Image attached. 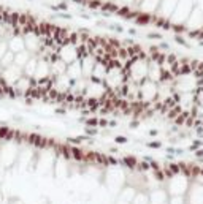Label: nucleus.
Instances as JSON below:
<instances>
[{
  "label": "nucleus",
  "mask_w": 203,
  "mask_h": 204,
  "mask_svg": "<svg viewBox=\"0 0 203 204\" xmlns=\"http://www.w3.org/2000/svg\"><path fill=\"white\" fill-rule=\"evenodd\" d=\"M195 157H203V149H202V147L195 150Z\"/></svg>",
  "instance_id": "nucleus-14"
},
{
  "label": "nucleus",
  "mask_w": 203,
  "mask_h": 204,
  "mask_svg": "<svg viewBox=\"0 0 203 204\" xmlns=\"http://www.w3.org/2000/svg\"><path fill=\"white\" fill-rule=\"evenodd\" d=\"M200 46H203V40H202V41H200Z\"/></svg>",
  "instance_id": "nucleus-17"
},
{
  "label": "nucleus",
  "mask_w": 203,
  "mask_h": 204,
  "mask_svg": "<svg viewBox=\"0 0 203 204\" xmlns=\"http://www.w3.org/2000/svg\"><path fill=\"white\" fill-rule=\"evenodd\" d=\"M129 33H130V35H137V30H135V29H129Z\"/></svg>",
  "instance_id": "nucleus-15"
},
{
  "label": "nucleus",
  "mask_w": 203,
  "mask_h": 204,
  "mask_svg": "<svg viewBox=\"0 0 203 204\" xmlns=\"http://www.w3.org/2000/svg\"><path fill=\"white\" fill-rule=\"evenodd\" d=\"M175 41L178 44H181V46H184V48H189V44H187V41L184 40V38L181 37V35H175Z\"/></svg>",
  "instance_id": "nucleus-8"
},
{
  "label": "nucleus",
  "mask_w": 203,
  "mask_h": 204,
  "mask_svg": "<svg viewBox=\"0 0 203 204\" xmlns=\"http://www.w3.org/2000/svg\"><path fill=\"white\" fill-rule=\"evenodd\" d=\"M146 147H149V149H160L162 143L160 141H151V143H146Z\"/></svg>",
  "instance_id": "nucleus-9"
},
{
  "label": "nucleus",
  "mask_w": 203,
  "mask_h": 204,
  "mask_svg": "<svg viewBox=\"0 0 203 204\" xmlns=\"http://www.w3.org/2000/svg\"><path fill=\"white\" fill-rule=\"evenodd\" d=\"M122 44L0 5V98L42 101L84 114H110L108 87Z\"/></svg>",
  "instance_id": "nucleus-1"
},
{
  "label": "nucleus",
  "mask_w": 203,
  "mask_h": 204,
  "mask_svg": "<svg viewBox=\"0 0 203 204\" xmlns=\"http://www.w3.org/2000/svg\"><path fill=\"white\" fill-rule=\"evenodd\" d=\"M130 204H149V198H148V191H140L135 195V198L132 199Z\"/></svg>",
  "instance_id": "nucleus-6"
},
{
  "label": "nucleus",
  "mask_w": 203,
  "mask_h": 204,
  "mask_svg": "<svg viewBox=\"0 0 203 204\" xmlns=\"http://www.w3.org/2000/svg\"><path fill=\"white\" fill-rule=\"evenodd\" d=\"M195 103L200 106H203V87H198L195 92Z\"/></svg>",
  "instance_id": "nucleus-7"
},
{
  "label": "nucleus",
  "mask_w": 203,
  "mask_h": 204,
  "mask_svg": "<svg viewBox=\"0 0 203 204\" xmlns=\"http://www.w3.org/2000/svg\"><path fill=\"white\" fill-rule=\"evenodd\" d=\"M157 98V84L149 81L148 78L138 84V100L141 101H152Z\"/></svg>",
  "instance_id": "nucleus-3"
},
{
  "label": "nucleus",
  "mask_w": 203,
  "mask_h": 204,
  "mask_svg": "<svg viewBox=\"0 0 203 204\" xmlns=\"http://www.w3.org/2000/svg\"><path fill=\"white\" fill-rule=\"evenodd\" d=\"M192 182L190 176L184 173H178V174H172L168 176V182L165 184V190L168 191L170 196H184L189 190V185Z\"/></svg>",
  "instance_id": "nucleus-2"
},
{
  "label": "nucleus",
  "mask_w": 203,
  "mask_h": 204,
  "mask_svg": "<svg viewBox=\"0 0 203 204\" xmlns=\"http://www.w3.org/2000/svg\"><path fill=\"white\" fill-rule=\"evenodd\" d=\"M186 204H203V184L190 182L189 190L184 195Z\"/></svg>",
  "instance_id": "nucleus-4"
},
{
  "label": "nucleus",
  "mask_w": 203,
  "mask_h": 204,
  "mask_svg": "<svg viewBox=\"0 0 203 204\" xmlns=\"http://www.w3.org/2000/svg\"><path fill=\"white\" fill-rule=\"evenodd\" d=\"M148 198H149V204H167L170 199V195L163 187H157V188H152L151 193H148Z\"/></svg>",
  "instance_id": "nucleus-5"
},
{
  "label": "nucleus",
  "mask_w": 203,
  "mask_h": 204,
  "mask_svg": "<svg viewBox=\"0 0 203 204\" xmlns=\"http://www.w3.org/2000/svg\"><path fill=\"white\" fill-rule=\"evenodd\" d=\"M148 38L149 40H162V35L160 33H155V32H151V33H148Z\"/></svg>",
  "instance_id": "nucleus-10"
},
{
  "label": "nucleus",
  "mask_w": 203,
  "mask_h": 204,
  "mask_svg": "<svg viewBox=\"0 0 203 204\" xmlns=\"http://www.w3.org/2000/svg\"><path fill=\"white\" fill-rule=\"evenodd\" d=\"M159 135V130H149V136L151 138H154V136H157Z\"/></svg>",
  "instance_id": "nucleus-12"
},
{
  "label": "nucleus",
  "mask_w": 203,
  "mask_h": 204,
  "mask_svg": "<svg viewBox=\"0 0 203 204\" xmlns=\"http://www.w3.org/2000/svg\"><path fill=\"white\" fill-rule=\"evenodd\" d=\"M116 143H127V138H122V136H117Z\"/></svg>",
  "instance_id": "nucleus-13"
},
{
  "label": "nucleus",
  "mask_w": 203,
  "mask_h": 204,
  "mask_svg": "<svg viewBox=\"0 0 203 204\" xmlns=\"http://www.w3.org/2000/svg\"><path fill=\"white\" fill-rule=\"evenodd\" d=\"M167 204H168V203H167Z\"/></svg>",
  "instance_id": "nucleus-18"
},
{
  "label": "nucleus",
  "mask_w": 203,
  "mask_h": 204,
  "mask_svg": "<svg viewBox=\"0 0 203 204\" xmlns=\"http://www.w3.org/2000/svg\"><path fill=\"white\" fill-rule=\"evenodd\" d=\"M130 127H132V128H135V127H138V122H137V120H135V122H132V123H130Z\"/></svg>",
  "instance_id": "nucleus-16"
},
{
  "label": "nucleus",
  "mask_w": 203,
  "mask_h": 204,
  "mask_svg": "<svg viewBox=\"0 0 203 204\" xmlns=\"http://www.w3.org/2000/svg\"><path fill=\"white\" fill-rule=\"evenodd\" d=\"M159 48H160V49H165V51H167V49H170V44H168V43H163V41H162V43L159 44Z\"/></svg>",
  "instance_id": "nucleus-11"
}]
</instances>
